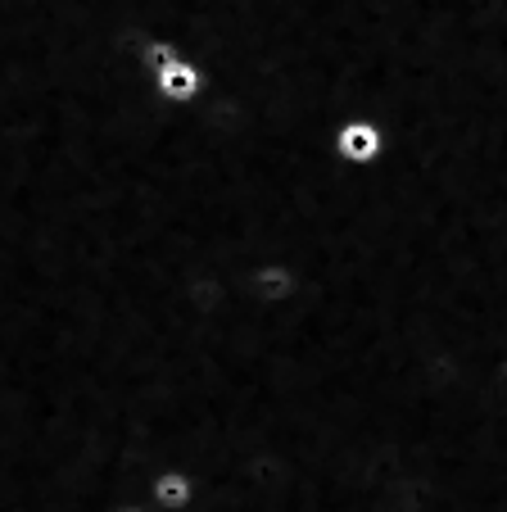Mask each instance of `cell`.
<instances>
[{
    "label": "cell",
    "instance_id": "cell-1",
    "mask_svg": "<svg viewBox=\"0 0 507 512\" xmlns=\"http://www.w3.org/2000/svg\"><path fill=\"white\" fill-rule=\"evenodd\" d=\"M0 41H32V46H41L46 50V59H50V68H55V82H50V96H55V87H59V68H64V59L55 55V46H50L46 37H37V32H14V37H0ZM50 96H46V105H50ZM46 105H41V114H46ZM41 114H37V123H41ZM32 123V127H37ZM32 136V132H28ZM23 136V141H28ZM19 141V145H23ZM14 173H41V177H55L59 186H64L68 195H73V132H64L55 141H41V145H32L28 155H19L14 164H5L0 168V177H14ZM87 223V218H82ZM77 223V227H82ZM91 263H96V254H91ZM91 263H87V272H91ZM91 300H96V290H87V304H82V318H77V327H73V336H68V345H59L55 354H46V358H19V363H28V368H37L41 377H50V381H59V386H91V377H96V363H91V340H96V327H91Z\"/></svg>",
    "mask_w": 507,
    "mask_h": 512
},
{
    "label": "cell",
    "instance_id": "cell-2",
    "mask_svg": "<svg viewBox=\"0 0 507 512\" xmlns=\"http://www.w3.org/2000/svg\"><path fill=\"white\" fill-rule=\"evenodd\" d=\"M385 150H390V132L372 114H349L331 132V155L345 168H376L385 159Z\"/></svg>",
    "mask_w": 507,
    "mask_h": 512
},
{
    "label": "cell",
    "instance_id": "cell-3",
    "mask_svg": "<svg viewBox=\"0 0 507 512\" xmlns=\"http://www.w3.org/2000/svg\"><path fill=\"white\" fill-rule=\"evenodd\" d=\"M154 96L163 100V105H177V109H195L204 96H209V68L200 64V59H191L182 50V55L173 59L168 68H159L150 78Z\"/></svg>",
    "mask_w": 507,
    "mask_h": 512
},
{
    "label": "cell",
    "instance_id": "cell-4",
    "mask_svg": "<svg viewBox=\"0 0 507 512\" xmlns=\"http://www.w3.org/2000/svg\"><path fill=\"white\" fill-rule=\"evenodd\" d=\"M145 499L154 512H191L200 503V476L191 467H159L145 485Z\"/></svg>",
    "mask_w": 507,
    "mask_h": 512
},
{
    "label": "cell",
    "instance_id": "cell-5",
    "mask_svg": "<svg viewBox=\"0 0 507 512\" xmlns=\"http://www.w3.org/2000/svg\"><path fill=\"white\" fill-rule=\"evenodd\" d=\"M109 512H154V508H150V499H118Z\"/></svg>",
    "mask_w": 507,
    "mask_h": 512
}]
</instances>
